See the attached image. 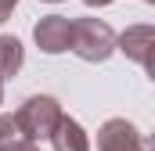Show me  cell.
<instances>
[{
    "label": "cell",
    "instance_id": "6da1fadb",
    "mask_svg": "<svg viewBox=\"0 0 155 151\" xmlns=\"http://www.w3.org/2000/svg\"><path fill=\"white\" fill-rule=\"evenodd\" d=\"M69 50L79 54L83 61L97 65V61H108L112 50H116V33L105 18H72V40H69Z\"/></svg>",
    "mask_w": 155,
    "mask_h": 151
},
{
    "label": "cell",
    "instance_id": "7a4b0ae2",
    "mask_svg": "<svg viewBox=\"0 0 155 151\" xmlns=\"http://www.w3.org/2000/svg\"><path fill=\"white\" fill-rule=\"evenodd\" d=\"M61 104H58V97H51V94H33V97H25L22 101V108L15 112V122H18V133L25 137V140H47L51 133H54V126H58V119H61Z\"/></svg>",
    "mask_w": 155,
    "mask_h": 151
},
{
    "label": "cell",
    "instance_id": "3957f363",
    "mask_svg": "<svg viewBox=\"0 0 155 151\" xmlns=\"http://www.w3.org/2000/svg\"><path fill=\"white\" fill-rule=\"evenodd\" d=\"M97 151H152V148L130 119H108L97 130Z\"/></svg>",
    "mask_w": 155,
    "mask_h": 151
},
{
    "label": "cell",
    "instance_id": "277c9868",
    "mask_svg": "<svg viewBox=\"0 0 155 151\" xmlns=\"http://www.w3.org/2000/svg\"><path fill=\"white\" fill-rule=\"evenodd\" d=\"M33 40L43 54H61L69 50V40H72V18L65 14H47L33 25Z\"/></svg>",
    "mask_w": 155,
    "mask_h": 151
},
{
    "label": "cell",
    "instance_id": "5b68a950",
    "mask_svg": "<svg viewBox=\"0 0 155 151\" xmlns=\"http://www.w3.org/2000/svg\"><path fill=\"white\" fill-rule=\"evenodd\" d=\"M152 47H155V29L152 25H130L123 36H116V50H123L141 69H152Z\"/></svg>",
    "mask_w": 155,
    "mask_h": 151
},
{
    "label": "cell",
    "instance_id": "8992f818",
    "mask_svg": "<svg viewBox=\"0 0 155 151\" xmlns=\"http://www.w3.org/2000/svg\"><path fill=\"white\" fill-rule=\"evenodd\" d=\"M54 151H90V140H87V130L79 126L72 115H61L58 119V126H54V133L47 137Z\"/></svg>",
    "mask_w": 155,
    "mask_h": 151
},
{
    "label": "cell",
    "instance_id": "52a82bcc",
    "mask_svg": "<svg viewBox=\"0 0 155 151\" xmlns=\"http://www.w3.org/2000/svg\"><path fill=\"white\" fill-rule=\"evenodd\" d=\"M25 65V47L18 36H0V79H11V76L22 72Z\"/></svg>",
    "mask_w": 155,
    "mask_h": 151
},
{
    "label": "cell",
    "instance_id": "ba28073f",
    "mask_svg": "<svg viewBox=\"0 0 155 151\" xmlns=\"http://www.w3.org/2000/svg\"><path fill=\"white\" fill-rule=\"evenodd\" d=\"M15 137H22V133H18V122H15V115H0V151L7 148Z\"/></svg>",
    "mask_w": 155,
    "mask_h": 151
},
{
    "label": "cell",
    "instance_id": "9c48e42d",
    "mask_svg": "<svg viewBox=\"0 0 155 151\" xmlns=\"http://www.w3.org/2000/svg\"><path fill=\"white\" fill-rule=\"evenodd\" d=\"M4 151H40V144H36V140H25V137H15Z\"/></svg>",
    "mask_w": 155,
    "mask_h": 151
},
{
    "label": "cell",
    "instance_id": "30bf717a",
    "mask_svg": "<svg viewBox=\"0 0 155 151\" xmlns=\"http://www.w3.org/2000/svg\"><path fill=\"white\" fill-rule=\"evenodd\" d=\"M15 7H18V0H0V25L11 18V11H15Z\"/></svg>",
    "mask_w": 155,
    "mask_h": 151
},
{
    "label": "cell",
    "instance_id": "8fae6325",
    "mask_svg": "<svg viewBox=\"0 0 155 151\" xmlns=\"http://www.w3.org/2000/svg\"><path fill=\"white\" fill-rule=\"evenodd\" d=\"M83 4H87V7H108L112 0H83Z\"/></svg>",
    "mask_w": 155,
    "mask_h": 151
},
{
    "label": "cell",
    "instance_id": "7c38bea8",
    "mask_svg": "<svg viewBox=\"0 0 155 151\" xmlns=\"http://www.w3.org/2000/svg\"><path fill=\"white\" fill-rule=\"evenodd\" d=\"M0 104H4V79H0Z\"/></svg>",
    "mask_w": 155,
    "mask_h": 151
},
{
    "label": "cell",
    "instance_id": "4fadbf2b",
    "mask_svg": "<svg viewBox=\"0 0 155 151\" xmlns=\"http://www.w3.org/2000/svg\"><path fill=\"white\" fill-rule=\"evenodd\" d=\"M47 4H58V0H47Z\"/></svg>",
    "mask_w": 155,
    "mask_h": 151
}]
</instances>
